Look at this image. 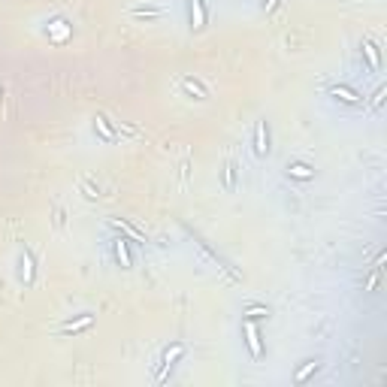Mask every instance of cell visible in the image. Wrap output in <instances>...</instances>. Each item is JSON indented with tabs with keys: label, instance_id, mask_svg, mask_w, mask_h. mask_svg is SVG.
Wrapping results in <instances>:
<instances>
[{
	"label": "cell",
	"instance_id": "6da1fadb",
	"mask_svg": "<svg viewBox=\"0 0 387 387\" xmlns=\"http://www.w3.org/2000/svg\"><path fill=\"white\" fill-rule=\"evenodd\" d=\"M245 330V342H248V348H251V357H260L263 354V348H260V336H257V327L248 321V324H245L242 327Z\"/></svg>",
	"mask_w": 387,
	"mask_h": 387
},
{
	"label": "cell",
	"instance_id": "7a4b0ae2",
	"mask_svg": "<svg viewBox=\"0 0 387 387\" xmlns=\"http://www.w3.org/2000/svg\"><path fill=\"white\" fill-rule=\"evenodd\" d=\"M254 151H257L260 157L269 151V133H266V124H263V121L257 124V133H254Z\"/></svg>",
	"mask_w": 387,
	"mask_h": 387
},
{
	"label": "cell",
	"instance_id": "3957f363",
	"mask_svg": "<svg viewBox=\"0 0 387 387\" xmlns=\"http://www.w3.org/2000/svg\"><path fill=\"white\" fill-rule=\"evenodd\" d=\"M91 324H94V314H82V318L70 321V324L64 327V336H73V333H79V330H85V327H91Z\"/></svg>",
	"mask_w": 387,
	"mask_h": 387
},
{
	"label": "cell",
	"instance_id": "277c9868",
	"mask_svg": "<svg viewBox=\"0 0 387 387\" xmlns=\"http://www.w3.org/2000/svg\"><path fill=\"white\" fill-rule=\"evenodd\" d=\"M363 51H366V58H369V67L381 70V55H378V46L372 40H363Z\"/></svg>",
	"mask_w": 387,
	"mask_h": 387
},
{
	"label": "cell",
	"instance_id": "5b68a950",
	"mask_svg": "<svg viewBox=\"0 0 387 387\" xmlns=\"http://www.w3.org/2000/svg\"><path fill=\"white\" fill-rule=\"evenodd\" d=\"M112 227H118V230H124V233H127L133 242H145V236L139 233V230H136V227H133L130 221H124V218H115V221H112Z\"/></svg>",
	"mask_w": 387,
	"mask_h": 387
},
{
	"label": "cell",
	"instance_id": "8992f818",
	"mask_svg": "<svg viewBox=\"0 0 387 387\" xmlns=\"http://www.w3.org/2000/svg\"><path fill=\"white\" fill-rule=\"evenodd\" d=\"M185 354V345H172V351H167V354H164V369H161V375H157V378H164L167 375V369L175 363V360H179Z\"/></svg>",
	"mask_w": 387,
	"mask_h": 387
},
{
	"label": "cell",
	"instance_id": "52a82bcc",
	"mask_svg": "<svg viewBox=\"0 0 387 387\" xmlns=\"http://www.w3.org/2000/svg\"><path fill=\"white\" fill-rule=\"evenodd\" d=\"M330 94H336V97H339V100H345V103H360V97H357L354 91H351L348 85H333V88H330Z\"/></svg>",
	"mask_w": 387,
	"mask_h": 387
},
{
	"label": "cell",
	"instance_id": "ba28073f",
	"mask_svg": "<svg viewBox=\"0 0 387 387\" xmlns=\"http://www.w3.org/2000/svg\"><path fill=\"white\" fill-rule=\"evenodd\" d=\"M236 175H239V167H236V161H227V164H224V185L230 188V191L236 188Z\"/></svg>",
	"mask_w": 387,
	"mask_h": 387
},
{
	"label": "cell",
	"instance_id": "9c48e42d",
	"mask_svg": "<svg viewBox=\"0 0 387 387\" xmlns=\"http://www.w3.org/2000/svg\"><path fill=\"white\" fill-rule=\"evenodd\" d=\"M182 88H185L188 94H194L197 100H206V97H209V94H206V88H203L200 82H194V79H182Z\"/></svg>",
	"mask_w": 387,
	"mask_h": 387
},
{
	"label": "cell",
	"instance_id": "30bf717a",
	"mask_svg": "<svg viewBox=\"0 0 387 387\" xmlns=\"http://www.w3.org/2000/svg\"><path fill=\"white\" fill-rule=\"evenodd\" d=\"M115 254H118V260H121V266H133V260H130V251H127V239H118L115 242Z\"/></svg>",
	"mask_w": 387,
	"mask_h": 387
},
{
	"label": "cell",
	"instance_id": "8fae6325",
	"mask_svg": "<svg viewBox=\"0 0 387 387\" xmlns=\"http://www.w3.org/2000/svg\"><path fill=\"white\" fill-rule=\"evenodd\" d=\"M191 12H194V27H203L206 24V9H203V0H194V6H191Z\"/></svg>",
	"mask_w": 387,
	"mask_h": 387
},
{
	"label": "cell",
	"instance_id": "7c38bea8",
	"mask_svg": "<svg viewBox=\"0 0 387 387\" xmlns=\"http://www.w3.org/2000/svg\"><path fill=\"white\" fill-rule=\"evenodd\" d=\"M100 133H103V139H109V143H112V139H115V133H112V127H109V118H103V115H97V124H94Z\"/></svg>",
	"mask_w": 387,
	"mask_h": 387
},
{
	"label": "cell",
	"instance_id": "4fadbf2b",
	"mask_svg": "<svg viewBox=\"0 0 387 387\" xmlns=\"http://www.w3.org/2000/svg\"><path fill=\"white\" fill-rule=\"evenodd\" d=\"M312 372H318V363H314V360H312V363H306V366L300 369V372H296V378H293V381H296V384H303Z\"/></svg>",
	"mask_w": 387,
	"mask_h": 387
},
{
	"label": "cell",
	"instance_id": "5bb4252c",
	"mask_svg": "<svg viewBox=\"0 0 387 387\" xmlns=\"http://www.w3.org/2000/svg\"><path fill=\"white\" fill-rule=\"evenodd\" d=\"M293 175H296V179H312V169L306 167V164H293V167H288Z\"/></svg>",
	"mask_w": 387,
	"mask_h": 387
},
{
	"label": "cell",
	"instance_id": "9a60e30c",
	"mask_svg": "<svg viewBox=\"0 0 387 387\" xmlns=\"http://www.w3.org/2000/svg\"><path fill=\"white\" fill-rule=\"evenodd\" d=\"M22 278H24V281H30V278H33V263H30V257H27V254H22Z\"/></svg>",
	"mask_w": 387,
	"mask_h": 387
},
{
	"label": "cell",
	"instance_id": "2e32d148",
	"mask_svg": "<svg viewBox=\"0 0 387 387\" xmlns=\"http://www.w3.org/2000/svg\"><path fill=\"white\" fill-rule=\"evenodd\" d=\"M245 314H248V318H263V314H269V312L263 309V306H251V309L245 312Z\"/></svg>",
	"mask_w": 387,
	"mask_h": 387
},
{
	"label": "cell",
	"instance_id": "e0dca14e",
	"mask_svg": "<svg viewBox=\"0 0 387 387\" xmlns=\"http://www.w3.org/2000/svg\"><path fill=\"white\" fill-rule=\"evenodd\" d=\"M381 97H384V85L378 88V91L372 94V106H381Z\"/></svg>",
	"mask_w": 387,
	"mask_h": 387
},
{
	"label": "cell",
	"instance_id": "ac0fdd59",
	"mask_svg": "<svg viewBox=\"0 0 387 387\" xmlns=\"http://www.w3.org/2000/svg\"><path fill=\"white\" fill-rule=\"evenodd\" d=\"M278 6V0H266V9H275Z\"/></svg>",
	"mask_w": 387,
	"mask_h": 387
},
{
	"label": "cell",
	"instance_id": "d6986e66",
	"mask_svg": "<svg viewBox=\"0 0 387 387\" xmlns=\"http://www.w3.org/2000/svg\"><path fill=\"white\" fill-rule=\"evenodd\" d=\"M0 94H3V88H0Z\"/></svg>",
	"mask_w": 387,
	"mask_h": 387
}]
</instances>
